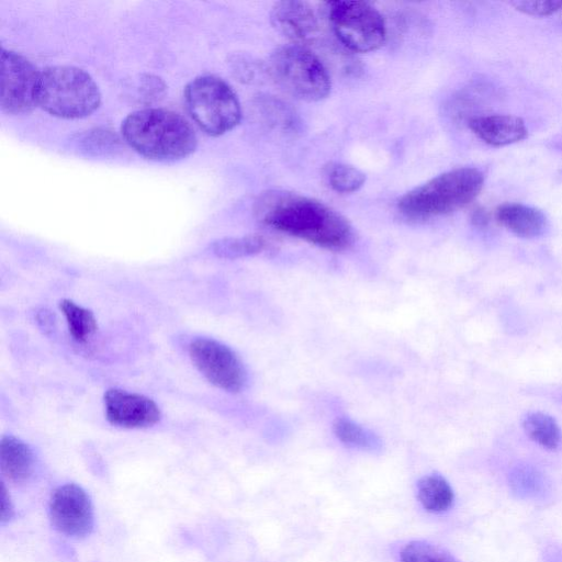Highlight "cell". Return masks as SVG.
Listing matches in <instances>:
<instances>
[{
    "label": "cell",
    "mask_w": 562,
    "mask_h": 562,
    "mask_svg": "<svg viewBox=\"0 0 562 562\" xmlns=\"http://www.w3.org/2000/svg\"><path fill=\"white\" fill-rule=\"evenodd\" d=\"M255 213L266 226L328 250H345L355 239L352 227L342 215L296 193L267 191L256 201Z\"/></svg>",
    "instance_id": "6da1fadb"
},
{
    "label": "cell",
    "mask_w": 562,
    "mask_h": 562,
    "mask_svg": "<svg viewBox=\"0 0 562 562\" xmlns=\"http://www.w3.org/2000/svg\"><path fill=\"white\" fill-rule=\"evenodd\" d=\"M121 132L124 140L148 159L177 160L196 147V135L190 123L166 109H143L128 114Z\"/></svg>",
    "instance_id": "7a4b0ae2"
},
{
    "label": "cell",
    "mask_w": 562,
    "mask_h": 562,
    "mask_svg": "<svg viewBox=\"0 0 562 562\" xmlns=\"http://www.w3.org/2000/svg\"><path fill=\"white\" fill-rule=\"evenodd\" d=\"M483 184L484 175L480 169L456 168L408 191L400 199L398 210L414 220L450 214L472 202Z\"/></svg>",
    "instance_id": "3957f363"
},
{
    "label": "cell",
    "mask_w": 562,
    "mask_h": 562,
    "mask_svg": "<svg viewBox=\"0 0 562 562\" xmlns=\"http://www.w3.org/2000/svg\"><path fill=\"white\" fill-rule=\"evenodd\" d=\"M101 93L92 77L74 66H50L41 71L37 105L63 119H79L94 112Z\"/></svg>",
    "instance_id": "277c9868"
},
{
    "label": "cell",
    "mask_w": 562,
    "mask_h": 562,
    "mask_svg": "<svg viewBox=\"0 0 562 562\" xmlns=\"http://www.w3.org/2000/svg\"><path fill=\"white\" fill-rule=\"evenodd\" d=\"M184 102L192 120L212 136L233 130L241 117L236 93L216 76L205 75L191 80L184 89Z\"/></svg>",
    "instance_id": "5b68a950"
},
{
    "label": "cell",
    "mask_w": 562,
    "mask_h": 562,
    "mask_svg": "<svg viewBox=\"0 0 562 562\" xmlns=\"http://www.w3.org/2000/svg\"><path fill=\"white\" fill-rule=\"evenodd\" d=\"M269 71L274 81L291 95L304 101H321L331 88L327 69L305 46L286 45L270 57Z\"/></svg>",
    "instance_id": "8992f818"
},
{
    "label": "cell",
    "mask_w": 562,
    "mask_h": 562,
    "mask_svg": "<svg viewBox=\"0 0 562 562\" xmlns=\"http://www.w3.org/2000/svg\"><path fill=\"white\" fill-rule=\"evenodd\" d=\"M328 19L337 38L350 50L368 53L380 48L386 38L381 13L364 1H329Z\"/></svg>",
    "instance_id": "52a82bcc"
},
{
    "label": "cell",
    "mask_w": 562,
    "mask_h": 562,
    "mask_svg": "<svg viewBox=\"0 0 562 562\" xmlns=\"http://www.w3.org/2000/svg\"><path fill=\"white\" fill-rule=\"evenodd\" d=\"M189 356L202 375L216 387L231 393L245 387V367L224 344L211 338H196L189 345Z\"/></svg>",
    "instance_id": "ba28073f"
},
{
    "label": "cell",
    "mask_w": 562,
    "mask_h": 562,
    "mask_svg": "<svg viewBox=\"0 0 562 562\" xmlns=\"http://www.w3.org/2000/svg\"><path fill=\"white\" fill-rule=\"evenodd\" d=\"M41 71L24 56L10 49L1 50L2 111L9 114L30 112L37 105Z\"/></svg>",
    "instance_id": "9c48e42d"
},
{
    "label": "cell",
    "mask_w": 562,
    "mask_h": 562,
    "mask_svg": "<svg viewBox=\"0 0 562 562\" xmlns=\"http://www.w3.org/2000/svg\"><path fill=\"white\" fill-rule=\"evenodd\" d=\"M48 513L54 528L67 537L85 538L94 526L92 502L87 492L75 483L60 485L53 491Z\"/></svg>",
    "instance_id": "30bf717a"
},
{
    "label": "cell",
    "mask_w": 562,
    "mask_h": 562,
    "mask_svg": "<svg viewBox=\"0 0 562 562\" xmlns=\"http://www.w3.org/2000/svg\"><path fill=\"white\" fill-rule=\"evenodd\" d=\"M104 411L110 424L127 429L151 427L161 417L158 405L151 398L121 389L105 392Z\"/></svg>",
    "instance_id": "8fae6325"
},
{
    "label": "cell",
    "mask_w": 562,
    "mask_h": 562,
    "mask_svg": "<svg viewBox=\"0 0 562 562\" xmlns=\"http://www.w3.org/2000/svg\"><path fill=\"white\" fill-rule=\"evenodd\" d=\"M276 30L295 45L312 43L318 33V22L313 8L305 1L283 0L271 10Z\"/></svg>",
    "instance_id": "7c38bea8"
},
{
    "label": "cell",
    "mask_w": 562,
    "mask_h": 562,
    "mask_svg": "<svg viewBox=\"0 0 562 562\" xmlns=\"http://www.w3.org/2000/svg\"><path fill=\"white\" fill-rule=\"evenodd\" d=\"M468 126L482 142L502 147L526 138L528 130L522 119L510 114H483L468 120Z\"/></svg>",
    "instance_id": "4fadbf2b"
},
{
    "label": "cell",
    "mask_w": 562,
    "mask_h": 562,
    "mask_svg": "<svg viewBox=\"0 0 562 562\" xmlns=\"http://www.w3.org/2000/svg\"><path fill=\"white\" fill-rule=\"evenodd\" d=\"M497 222L521 238H537L548 228L544 213L521 203H504L496 210Z\"/></svg>",
    "instance_id": "5bb4252c"
},
{
    "label": "cell",
    "mask_w": 562,
    "mask_h": 562,
    "mask_svg": "<svg viewBox=\"0 0 562 562\" xmlns=\"http://www.w3.org/2000/svg\"><path fill=\"white\" fill-rule=\"evenodd\" d=\"M35 467V457L27 443L8 435L2 436L0 442L1 474L13 483L27 481Z\"/></svg>",
    "instance_id": "9a60e30c"
},
{
    "label": "cell",
    "mask_w": 562,
    "mask_h": 562,
    "mask_svg": "<svg viewBox=\"0 0 562 562\" xmlns=\"http://www.w3.org/2000/svg\"><path fill=\"white\" fill-rule=\"evenodd\" d=\"M417 496L422 506L430 513L447 512L454 502L451 485L438 473L425 475L418 481Z\"/></svg>",
    "instance_id": "2e32d148"
},
{
    "label": "cell",
    "mask_w": 562,
    "mask_h": 562,
    "mask_svg": "<svg viewBox=\"0 0 562 562\" xmlns=\"http://www.w3.org/2000/svg\"><path fill=\"white\" fill-rule=\"evenodd\" d=\"M526 435L547 450H557L562 442V432L557 420L542 412H530L522 418Z\"/></svg>",
    "instance_id": "e0dca14e"
},
{
    "label": "cell",
    "mask_w": 562,
    "mask_h": 562,
    "mask_svg": "<svg viewBox=\"0 0 562 562\" xmlns=\"http://www.w3.org/2000/svg\"><path fill=\"white\" fill-rule=\"evenodd\" d=\"M59 308L66 318L69 334L77 342H87L97 331V318L90 310L68 299L60 301Z\"/></svg>",
    "instance_id": "ac0fdd59"
},
{
    "label": "cell",
    "mask_w": 562,
    "mask_h": 562,
    "mask_svg": "<svg viewBox=\"0 0 562 562\" xmlns=\"http://www.w3.org/2000/svg\"><path fill=\"white\" fill-rule=\"evenodd\" d=\"M333 429L335 436L348 447L366 451H379L382 448L381 439L374 432L349 418H337Z\"/></svg>",
    "instance_id": "d6986e66"
},
{
    "label": "cell",
    "mask_w": 562,
    "mask_h": 562,
    "mask_svg": "<svg viewBox=\"0 0 562 562\" xmlns=\"http://www.w3.org/2000/svg\"><path fill=\"white\" fill-rule=\"evenodd\" d=\"M508 483L513 493L520 498H537L546 490L543 475L528 464L515 467L508 475Z\"/></svg>",
    "instance_id": "ffe728a7"
},
{
    "label": "cell",
    "mask_w": 562,
    "mask_h": 562,
    "mask_svg": "<svg viewBox=\"0 0 562 562\" xmlns=\"http://www.w3.org/2000/svg\"><path fill=\"white\" fill-rule=\"evenodd\" d=\"M266 240L259 235L228 237L214 241L212 251L218 258L237 259L252 256L262 251Z\"/></svg>",
    "instance_id": "44dd1931"
},
{
    "label": "cell",
    "mask_w": 562,
    "mask_h": 562,
    "mask_svg": "<svg viewBox=\"0 0 562 562\" xmlns=\"http://www.w3.org/2000/svg\"><path fill=\"white\" fill-rule=\"evenodd\" d=\"M328 183L338 193H351L358 191L366 182V175L358 168L333 162L326 167Z\"/></svg>",
    "instance_id": "7402d4cb"
},
{
    "label": "cell",
    "mask_w": 562,
    "mask_h": 562,
    "mask_svg": "<svg viewBox=\"0 0 562 562\" xmlns=\"http://www.w3.org/2000/svg\"><path fill=\"white\" fill-rule=\"evenodd\" d=\"M401 562H459L445 549L426 541H411L400 554Z\"/></svg>",
    "instance_id": "603a6c76"
},
{
    "label": "cell",
    "mask_w": 562,
    "mask_h": 562,
    "mask_svg": "<svg viewBox=\"0 0 562 562\" xmlns=\"http://www.w3.org/2000/svg\"><path fill=\"white\" fill-rule=\"evenodd\" d=\"M515 10L531 16H549L562 10V1H509Z\"/></svg>",
    "instance_id": "cb8c5ba5"
},
{
    "label": "cell",
    "mask_w": 562,
    "mask_h": 562,
    "mask_svg": "<svg viewBox=\"0 0 562 562\" xmlns=\"http://www.w3.org/2000/svg\"><path fill=\"white\" fill-rule=\"evenodd\" d=\"M14 517V507L7 491L5 485L2 483L1 487V524L9 522Z\"/></svg>",
    "instance_id": "d4e9b609"
},
{
    "label": "cell",
    "mask_w": 562,
    "mask_h": 562,
    "mask_svg": "<svg viewBox=\"0 0 562 562\" xmlns=\"http://www.w3.org/2000/svg\"><path fill=\"white\" fill-rule=\"evenodd\" d=\"M471 221L477 227H486L488 224V216L483 209H476L471 215Z\"/></svg>",
    "instance_id": "484cf974"
},
{
    "label": "cell",
    "mask_w": 562,
    "mask_h": 562,
    "mask_svg": "<svg viewBox=\"0 0 562 562\" xmlns=\"http://www.w3.org/2000/svg\"><path fill=\"white\" fill-rule=\"evenodd\" d=\"M546 562H562V550L557 546H550L544 551Z\"/></svg>",
    "instance_id": "4316f807"
}]
</instances>
